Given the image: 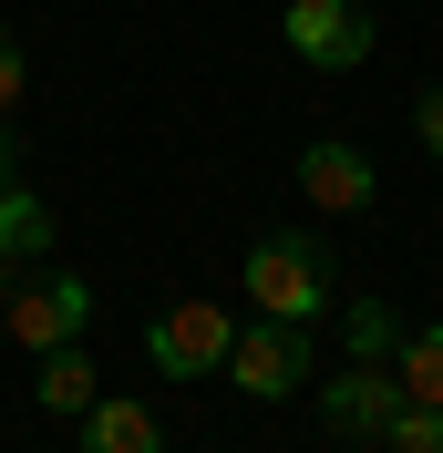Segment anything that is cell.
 Segmentation results:
<instances>
[{"label":"cell","instance_id":"15","mask_svg":"<svg viewBox=\"0 0 443 453\" xmlns=\"http://www.w3.org/2000/svg\"><path fill=\"white\" fill-rule=\"evenodd\" d=\"M413 134H423V144H433V155H443V83H433V93H423V104H413Z\"/></svg>","mask_w":443,"mask_h":453},{"label":"cell","instance_id":"14","mask_svg":"<svg viewBox=\"0 0 443 453\" xmlns=\"http://www.w3.org/2000/svg\"><path fill=\"white\" fill-rule=\"evenodd\" d=\"M21 83H31V62L11 52V31H0V124H11V113H21Z\"/></svg>","mask_w":443,"mask_h":453},{"label":"cell","instance_id":"7","mask_svg":"<svg viewBox=\"0 0 443 453\" xmlns=\"http://www.w3.org/2000/svg\"><path fill=\"white\" fill-rule=\"evenodd\" d=\"M299 196L309 206H340V217H351V206H371V155H361V144H340V134H320L299 155Z\"/></svg>","mask_w":443,"mask_h":453},{"label":"cell","instance_id":"2","mask_svg":"<svg viewBox=\"0 0 443 453\" xmlns=\"http://www.w3.org/2000/svg\"><path fill=\"white\" fill-rule=\"evenodd\" d=\"M227 381L258 392V402L299 392V381H309V319H258V330H237V340H227Z\"/></svg>","mask_w":443,"mask_h":453},{"label":"cell","instance_id":"13","mask_svg":"<svg viewBox=\"0 0 443 453\" xmlns=\"http://www.w3.org/2000/svg\"><path fill=\"white\" fill-rule=\"evenodd\" d=\"M382 443H392V453H443V412H423V402H402Z\"/></svg>","mask_w":443,"mask_h":453},{"label":"cell","instance_id":"8","mask_svg":"<svg viewBox=\"0 0 443 453\" xmlns=\"http://www.w3.org/2000/svg\"><path fill=\"white\" fill-rule=\"evenodd\" d=\"M83 453H166V423H155L144 402H104V392H93V412H83Z\"/></svg>","mask_w":443,"mask_h":453},{"label":"cell","instance_id":"5","mask_svg":"<svg viewBox=\"0 0 443 453\" xmlns=\"http://www.w3.org/2000/svg\"><path fill=\"white\" fill-rule=\"evenodd\" d=\"M0 319H11V340H21V350H62V340H83L93 288H83V279H21L11 299H0Z\"/></svg>","mask_w":443,"mask_h":453},{"label":"cell","instance_id":"12","mask_svg":"<svg viewBox=\"0 0 443 453\" xmlns=\"http://www.w3.org/2000/svg\"><path fill=\"white\" fill-rule=\"evenodd\" d=\"M392 340H402V330H392V310H382V299H351V361H382Z\"/></svg>","mask_w":443,"mask_h":453},{"label":"cell","instance_id":"6","mask_svg":"<svg viewBox=\"0 0 443 453\" xmlns=\"http://www.w3.org/2000/svg\"><path fill=\"white\" fill-rule=\"evenodd\" d=\"M392 412H402V381H392L382 361H351L330 392H320V423H330L340 443H382V433H392Z\"/></svg>","mask_w":443,"mask_h":453},{"label":"cell","instance_id":"17","mask_svg":"<svg viewBox=\"0 0 443 453\" xmlns=\"http://www.w3.org/2000/svg\"><path fill=\"white\" fill-rule=\"evenodd\" d=\"M0 299H11V257H0Z\"/></svg>","mask_w":443,"mask_h":453},{"label":"cell","instance_id":"1","mask_svg":"<svg viewBox=\"0 0 443 453\" xmlns=\"http://www.w3.org/2000/svg\"><path fill=\"white\" fill-rule=\"evenodd\" d=\"M248 299H258V319H320V299H330L320 237H258L248 248Z\"/></svg>","mask_w":443,"mask_h":453},{"label":"cell","instance_id":"11","mask_svg":"<svg viewBox=\"0 0 443 453\" xmlns=\"http://www.w3.org/2000/svg\"><path fill=\"white\" fill-rule=\"evenodd\" d=\"M392 381H402V402H423V412H443V319L433 330L402 340V361H392Z\"/></svg>","mask_w":443,"mask_h":453},{"label":"cell","instance_id":"16","mask_svg":"<svg viewBox=\"0 0 443 453\" xmlns=\"http://www.w3.org/2000/svg\"><path fill=\"white\" fill-rule=\"evenodd\" d=\"M0 186H11V124H0Z\"/></svg>","mask_w":443,"mask_h":453},{"label":"cell","instance_id":"4","mask_svg":"<svg viewBox=\"0 0 443 453\" xmlns=\"http://www.w3.org/2000/svg\"><path fill=\"white\" fill-rule=\"evenodd\" d=\"M289 52L299 62H320V73H361L371 62V11L361 0H289Z\"/></svg>","mask_w":443,"mask_h":453},{"label":"cell","instance_id":"9","mask_svg":"<svg viewBox=\"0 0 443 453\" xmlns=\"http://www.w3.org/2000/svg\"><path fill=\"white\" fill-rule=\"evenodd\" d=\"M42 248H52V206L11 175V186H0V257H11V268H31Z\"/></svg>","mask_w":443,"mask_h":453},{"label":"cell","instance_id":"10","mask_svg":"<svg viewBox=\"0 0 443 453\" xmlns=\"http://www.w3.org/2000/svg\"><path fill=\"white\" fill-rule=\"evenodd\" d=\"M42 412H62V423H83L93 412V361L62 340V350H42Z\"/></svg>","mask_w":443,"mask_h":453},{"label":"cell","instance_id":"3","mask_svg":"<svg viewBox=\"0 0 443 453\" xmlns=\"http://www.w3.org/2000/svg\"><path fill=\"white\" fill-rule=\"evenodd\" d=\"M227 310L217 299H175L166 319H155V330H144V361L166 371V381H196V371H227Z\"/></svg>","mask_w":443,"mask_h":453}]
</instances>
